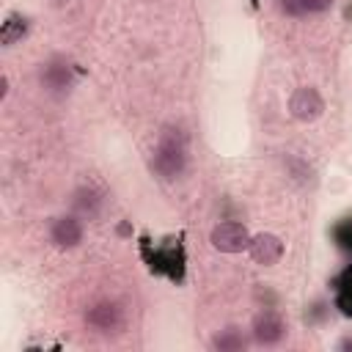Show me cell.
Instances as JSON below:
<instances>
[{
  "label": "cell",
  "instance_id": "obj_7",
  "mask_svg": "<svg viewBox=\"0 0 352 352\" xmlns=\"http://www.w3.org/2000/svg\"><path fill=\"white\" fill-rule=\"evenodd\" d=\"M250 256L256 264L261 267H272L278 264V258L283 256V242L275 234H258L250 239Z\"/></svg>",
  "mask_w": 352,
  "mask_h": 352
},
{
  "label": "cell",
  "instance_id": "obj_10",
  "mask_svg": "<svg viewBox=\"0 0 352 352\" xmlns=\"http://www.w3.org/2000/svg\"><path fill=\"white\" fill-rule=\"evenodd\" d=\"M280 11L289 16H305V14H322L333 6V0H278Z\"/></svg>",
  "mask_w": 352,
  "mask_h": 352
},
{
  "label": "cell",
  "instance_id": "obj_13",
  "mask_svg": "<svg viewBox=\"0 0 352 352\" xmlns=\"http://www.w3.org/2000/svg\"><path fill=\"white\" fill-rule=\"evenodd\" d=\"M338 308H341V314H346V316H352V286H338Z\"/></svg>",
  "mask_w": 352,
  "mask_h": 352
},
{
  "label": "cell",
  "instance_id": "obj_2",
  "mask_svg": "<svg viewBox=\"0 0 352 352\" xmlns=\"http://www.w3.org/2000/svg\"><path fill=\"white\" fill-rule=\"evenodd\" d=\"M250 336H253V341L261 344V346H275V344H280L283 336H286V322H283V316L275 314V311H261V314H256V319H253Z\"/></svg>",
  "mask_w": 352,
  "mask_h": 352
},
{
  "label": "cell",
  "instance_id": "obj_6",
  "mask_svg": "<svg viewBox=\"0 0 352 352\" xmlns=\"http://www.w3.org/2000/svg\"><path fill=\"white\" fill-rule=\"evenodd\" d=\"M72 82H74V74H72V66L63 58H52L50 63H44V69H41V85L50 94L60 96V94H66L72 88Z\"/></svg>",
  "mask_w": 352,
  "mask_h": 352
},
{
  "label": "cell",
  "instance_id": "obj_11",
  "mask_svg": "<svg viewBox=\"0 0 352 352\" xmlns=\"http://www.w3.org/2000/svg\"><path fill=\"white\" fill-rule=\"evenodd\" d=\"M245 344L248 341L236 327H226L212 338V349H220V352H236V349H245Z\"/></svg>",
  "mask_w": 352,
  "mask_h": 352
},
{
  "label": "cell",
  "instance_id": "obj_8",
  "mask_svg": "<svg viewBox=\"0 0 352 352\" xmlns=\"http://www.w3.org/2000/svg\"><path fill=\"white\" fill-rule=\"evenodd\" d=\"M50 239L58 245V248H74L80 239H82V226L77 217L66 214V217H55L52 226H50Z\"/></svg>",
  "mask_w": 352,
  "mask_h": 352
},
{
  "label": "cell",
  "instance_id": "obj_3",
  "mask_svg": "<svg viewBox=\"0 0 352 352\" xmlns=\"http://www.w3.org/2000/svg\"><path fill=\"white\" fill-rule=\"evenodd\" d=\"M212 245L223 253H239L245 248H250V234L242 223H234V220H226L220 226L212 228Z\"/></svg>",
  "mask_w": 352,
  "mask_h": 352
},
{
  "label": "cell",
  "instance_id": "obj_9",
  "mask_svg": "<svg viewBox=\"0 0 352 352\" xmlns=\"http://www.w3.org/2000/svg\"><path fill=\"white\" fill-rule=\"evenodd\" d=\"M72 206H74V212L80 214V217H96L99 214V209H102V192L99 190H94V187H80L77 192H74V198H72Z\"/></svg>",
  "mask_w": 352,
  "mask_h": 352
},
{
  "label": "cell",
  "instance_id": "obj_4",
  "mask_svg": "<svg viewBox=\"0 0 352 352\" xmlns=\"http://www.w3.org/2000/svg\"><path fill=\"white\" fill-rule=\"evenodd\" d=\"M289 110H292V116H294L297 121H314V118L322 116L324 102H322V96H319L316 88L302 85V88H297V91L292 94V99H289Z\"/></svg>",
  "mask_w": 352,
  "mask_h": 352
},
{
  "label": "cell",
  "instance_id": "obj_5",
  "mask_svg": "<svg viewBox=\"0 0 352 352\" xmlns=\"http://www.w3.org/2000/svg\"><path fill=\"white\" fill-rule=\"evenodd\" d=\"M85 322H88L94 330H99V333H113V330L121 327L124 314H121L118 302H113V300H99V302H94V305L85 311Z\"/></svg>",
  "mask_w": 352,
  "mask_h": 352
},
{
  "label": "cell",
  "instance_id": "obj_1",
  "mask_svg": "<svg viewBox=\"0 0 352 352\" xmlns=\"http://www.w3.org/2000/svg\"><path fill=\"white\" fill-rule=\"evenodd\" d=\"M187 165V135L182 126H165L157 138L154 154H151V168L160 179L170 182L182 176Z\"/></svg>",
  "mask_w": 352,
  "mask_h": 352
},
{
  "label": "cell",
  "instance_id": "obj_12",
  "mask_svg": "<svg viewBox=\"0 0 352 352\" xmlns=\"http://www.w3.org/2000/svg\"><path fill=\"white\" fill-rule=\"evenodd\" d=\"M22 36H25V19H22L19 14H11V16L3 22L0 41H3V44H16Z\"/></svg>",
  "mask_w": 352,
  "mask_h": 352
}]
</instances>
